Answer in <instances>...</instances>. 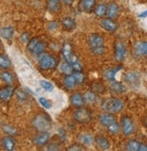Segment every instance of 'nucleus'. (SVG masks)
<instances>
[{
  "mask_svg": "<svg viewBox=\"0 0 147 151\" xmlns=\"http://www.w3.org/2000/svg\"><path fill=\"white\" fill-rule=\"evenodd\" d=\"M88 45L94 55L99 56L105 53V45H104V38L98 33L91 34L88 38Z\"/></svg>",
  "mask_w": 147,
  "mask_h": 151,
  "instance_id": "obj_1",
  "label": "nucleus"
},
{
  "mask_svg": "<svg viewBox=\"0 0 147 151\" xmlns=\"http://www.w3.org/2000/svg\"><path fill=\"white\" fill-rule=\"evenodd\" d=\"M62 55L65 61L69 63L74 71H81L82 70V66L74 54V52L72 51L71 46L70 44H65L62 48Z\"/></svg>",
  "mask_w": 147,
  "mask_h": 151,
  "instance_id": "obj_2",
  "label": "nucleus"
},
{
  "mask_svg": "<svg viewBox=\"0 0 147 151\" xmlns=\"http://www.w3.org/2000/svg\"><path fill=\"white\" fill-rule=\"evenodd\" d=\"M33 127L38 131H47L51 126V120L46 113H41L37 115L33 121Z\"/></svg>",
  "mask_w": 147,
  "mask_h": 151,
  "instance_id": "obj_3",
  "label": "nucleus"
},
{
  "mask_svg": "<svg viewBox=\"0 0 147 151\" xmlns=\"http://www.w3.org/2000/svg\"><path fill=\"white\" fill-rule=\"evenodd\" d=\"M38 62L41 68L44 70L53 69L57 67L58 64V60L56 58H54V57H52L49 53H44V52L38 55Z\"/></svg>",
  "mask_w": 147,
  "mask_h": 151,
  "instance_id": "obj_4",
  "label": "nucleus"
},
{
  "mask_svg": "<svg viewBox=\"0 0 147 151\" xmlns=\"http://www.w3.org/2000/svg\"><path fill=\"white\" fill-rule=\"evenodd\" d=\"M104 111L109 113H117L124 109V103L117 98H108L102 104Z\"/></svg>",
  "mask_w": 147,
  "mask_h": 151,
  "instance_id": "obj_5",
  "label": "nucleus"
},
{
  "mask_svg": "<svg viewBox=\"0 0 147 151\" xmlns=\"http://www.w3.org/2000/svg\"><path fill=\"white\" fill-rule=\"evenodd\" d=\"M73 117H74V120L79 123H88L92 119L91 111L88 109L82 107H80L78 110L74 111Z\"/></svg>",
  "mask_w": 147,
  "mask_h": 151,
  "instance_id": "obj_6",
  "label": "nucleus"
},
{
  "mask_svg": "<svg viewBox=\"0 0 147 151\" xmlns=\"http://www.w3.org/2000/svg\"><path fill=\"white\" fill-rule=\"evenodd\" d=\"M121 129L123 131V134L125 136H130L132 135L135 130V126L133 122V121L129 117H123L121 121Z\"/></svg>",
  "mask_w": 147,
  "mask_h": 151,
  "instance_id": "obj_7",
  "label": "nucleus"
},
{
  "mask_svg": "<svg viewBox=\"0 0 147 151\" xmlns=\"http://www.w3.org/2000/svg\"><path fill=\"white\" fill-rule=\"evenodd\" d=\"M126 48L125 45L121 42H117L115 44V59L117 61L121 62L125 59Z\"/></svg>",
  "mask_w": 147,
  "mask_h": 151,
  "instance_id": "obj_8",
  "label": "nucleus"
},
{
  "mask_svg": "<svg viewBox=\"0 0 147 151\" xmlns=\"http://www.w3.org/2000/svg\"><path fill=\"white\" fill-rule=\"evenodd\" d=\"M14 87L7 86H4L2 88H0V100L2 102H7L10 100V98L12 97L13 93H14Z\"/></svg>",
  "mask_w": 147,
  "mask_h": 151,
  "instance_id": "obj_9",
  "label": "nucleus"
},
{
  "mask_svg": "<svg viewBox=\"0 0 147 151\" xmlns=\"http://www.w3.org/2000/svg\"><path fill=\"white\" fill-rule=\"evenodd\" d=\"M100 24H101L102 28L107 32H115L117 29V24L114 20H112L111 18L102 19Z\"/></svg>",
  "mask_w": 147,
  "mask_h": 151,
  "instance_id": "obj_10",
  "label": "nucleus"
},
{
  "mask_svg": "<svg viewBox=\"0 0 147 151\" xmlns=\"http://www.w3.org/2000/svg\"><path fill=\"white\" fill-rule=\"evenodd\" d=\"M99 122L103 126L107 128L108 126L115 123L117 122V119L115 116L112 115V113H103L99 116Z\"/></svg>",
  "mask_w": 147,
  "mask_h": 151,
  "instance_id": "obj_11",
  "label": "nucleus"
},
{
  "mask_svg": "<svg viewBox=\"0 0 147 151\" xmlns=\"http://www.w3.org/2000/svg\"><path fill=\"white\" fill-rule=\"evenodd\" d=\"M125 81L130 86H137L140 82V77L135 72H128L125 76Z\"/></svg>",
  "mask_w": 147,
  "mask_h": 151,
  "instance_id": "obj_12",
  "label": "nucleus"
},
{
  "mask_svg": "<svg viewBox=\"0 0 147 151\" xmlns=\"http://www.w3.org/2000/svg\"><path fill=\"white\" fill-rule=\"evenodd\" d=\"M49 140H50V134L47 131H42L33 139L34 143L37 146H44L48 143Z\"/></svg>",
  "mask_w": 147,
  "mask_h": 151,
  "instance_id": "obj_13",
  "label": "nucleus"
},
{
  "mask_svg": "<svg viewBox=\"0 0 147 151\" xmlns=\"http://www.w3.org/2000/svg\"><path fill=\"white\" fill-rule=\"evenodd\" d=\"M70 103L75 107H82L85 104V98L80 93H75L70 96Z\"/></svg>",
  "mask_w": 147,
  "mask_h": 151,
  "instance_id": "obj_14",
  "label": "nucleus"
},
{
  "mask_svg": "<svg viewBox=\"0 0 147 151\" xmlns=\"http://www.w3.org/2000/svg\"><path fill=\"white\" fill-rule=\"evenodd\" d=\"M96 0H81L80 7L81 10L86 13H90L95 9Z\"/></svg>",
  "mask_w": 147,
  "mask_h": 151,
  "instance_id": "obj_15",
  "label": "nucleus"
},
{
  "mask_svg": "<svg viewBox=\"0 0 147 151\" xmlns=\"http://www.w3.org/2000/svg\"><path fill=\"white\" fill-rule=\"evenodd\" d=\"M118 14H119V8H118L117 4L110 3L108 5V6H106V14L108 16V18L115 19L116 17H117Z\"/></svg>",
  "mask_w": 147,
  "mask_h": 151,
  "instance_id": "obj_16",
  "label": "nucleus"
},
{
  "mask_svg": "<svg viewBox=\"0 0 147 151\" xmlns=\"http://www.w3.org/2000/svg\"><path fill=\"white\" fill-rule=\"evenodd\" d=\"M122 68L121 66H117L116 68H108L106 70H105L104 72V77L106 79H107L108 81H115V78H116V75L117 73Z\"/></svg>",
  "mask_w": 147,
  "mask_h": 151,
  "instance_id": "obj_17",
  "label": "nucleus"
},
{
  "mask_svg": "<svg viewBox=\"0 0 147 151\" xmlns=\"http://www.w3.org/2000/svg\"><path fill=\"white\" fill-rule=\"evenodd\" d=\"M135 51L137 55L147 57V42H138L135 45Z\"/></svg>",
  "mask_w": 147,
  "mask_h": 151,
  "instance_id": "obj_18",
  "label": "nucleus"
},
{
  "mask_svg": "<svg viewBox=\"0 0 147 151\" xmlns=\"http://www.w3.org/2000/svg\"><path fill=\"white\" fill-rule=\"evenodd\" d=\"M62 24L63 25V27L68 30V31H71L74 30L76 28V22L73 18L71 17H65L62 20Z\"/></svg>",
  "mask_w": 147,
  "mask_h": 151,
  "instance_id": "obj_19",
  "label": "nucleus"
},
{
  "mask_svg": "<svg viewBox=\"0 0 147 151\" xmlns=\"http://www.w3.org/2000/svg\"><path fill=\"white\" fill-rule=\"evenodd\" d=\"M79 141L84 145L87 146H90L92 145L94 142V138L92 137V135H90L89 133H81L80 134L79 138H78Z\"/></svg>",
  "mask_w": 147,
  "mask_h": 151,
  "instance_id": "obj_20",
  "label": "nucleus"
},
{
  "mask_svg": "<svg viewBox=\"0 0 147 151\" xmlns=\"http://www.w3.org/2000/svg\"><path fill=\"white\" fill-rule=\"evenodd\" d=\"M2 145L4 148L7 151H12L15 147V140L12 137H6L2 140Z\"/></svg>",
  "mask_w": 147,
  "mask_h": 151,
  "instance_id": "obj_21",
  "label": "nucleus"
},
{
  "mask_svg": "<svg viewBox=\"0 0 147 151\" xmlns=\"http://www.w3.org/2000/svg\"><path fill=\"white\" fill-rule=\"evenodd\" d=\"M61 0H47V8L50 12H58L61 9Z\"/></svg>",
  "mask_w": 147,
  "mask_h": 151,
  "instance_id": "obj_22",
  "label": "nucleus"
},
{
  "mask_svg": "<svg viewBox=\"0 0 147 151\" xmlns=\"http://www.w3.org/2000/svg\"><path fill=\"white\" fill-rule=\"evenodd\" d=\"M96 143H97L98 147L102 150H106L110 147V143H109L108 139L102 136H98L96 138Z\"/></svg>",
  "mask_w": 147,
  "mask_h": 151,
  "instance_id": "obj_23",
  "label": "nucleus"
},
{
  "mask_svg": "<svg viewBox=\"0 0 147 151\" xmlns=\"http://www.w3.org/2000/svg\"><path fill=\"white\" fill-rule=\"evenodd\" d=\"M14 28L12 26H7V27H3L0 29V34L4 38V39L7 40H10L11 38L14 36Z\"/></svg>",
  "mask_w": 147,
  "mask_h": 151,
  "instance_id": "obj_24",
  "label": "nucleus"
},
{
  "mask_svg": "<svg viewBox=\"0 0 147 151\" xmlns=\"http://www.w3.org/2000/svg\"><path fill=\"white\" fill-rule=\"evenodd\" d=\"M110 89H111L114 93H123L126 91V88L125 86L120 83V82H115V81H112V84L110 86Z\"/></svg>",
  "mask_w": 147,
  "mask_h": 151,
  "instance_id": "obj_25",
  "label": "nucleus"
},
{
  "mask_svg": "<svg viewBox=\"0 0 147 151\" xmlns=\"http://www.w3.org/2000/svg\"><path fill=\"white\" fill-rule=\"evenodd\" d=\"M64 84L68 89H73V88H75L77 82L74 78V77L72 76V74H70V75L66 76V78H64Z\"/></svg>",
  "mask_w": 147,
  "mask_h": 151,
  "instance_id": "obj_26",
  "label": "nucleus"
},
{
  "mask_svg": "<svg viewBox=\"0 0 147 151\" xmlns=\"http://www.w3.org/2000/svg\"><path fill=\"white\" fill-rule=\"evenodd\" d=\"M0 78H1V80L7 84H11L14 82V75L8 71H4L2 72L1 74H0Z\"/></svg>",
  "mask_w": 147,
  "mask_h": 151,
  "instance_id": "obj_27",
  "label": "nucleus"
},
{
  "mask_svg": "<svg viewBox=\"0 0 147 151\" xmlns=\"http://www.w3.org/2000/svg\"><path fill=\"white\" fill-rule=\"evenodd\" d=\"M11 61L9 58L5 54H0V68L1 69H7L10 68Z\"/></svg>",
  "mask_w": 147,
  "mask_h": 151,
  "instance_id": "obj_28",
  "label": "nucleus"
},
{
  "mask_svg": "<svg viewBox=\"0 0 147 151\" xmlns=\"http://www.w3.org/2000/svg\"><path fill=\"white\" fill-rule=\"evenodd\" d=\"M45 47H46L45 43L41 42V41H39L37 43L35 44V46L33 47V50L31 52L33 54H34V55H39V54H41V53H43L44 51Z\"/></svg>",
  "mask_w": 147,
  "mask_h": 151,
  "instance_id": "obj_29",
  "label": "nucleus"
},
{
  "mask_svg": "<svg viewBox=\"0 0 147 151\" xmlns=\"http://www.w3.org/2000/svg\"><path fill=\"white\" fill-rule=\"evenodd\" d=\"M140 142H138L137 140L135 139H131L128 141L127 145H126V149L129 151H138L139 147H140Z\"/></svg>",
  "mask_w": 147,
  "mask_h": 151,
  "instance_id": "obj_30",
  "label": "nucleus"
},
{
  "mask_svg": "<svg viewBox=\"0 0 147 151\" xmlns=\"http://www.w3.org/2000/svg\"><path fill=\"white\" fill-rule=\"evenodd\" d=\"M94 13L98 17H102L106 14V5L104 4H99L98 6H97L95 7V10H94Z\"/></svg>",
  "mask_w": 147,
  "mask_h": 151,
  "instance_id": "obj_31",
  "label": "nucleus"
},
{
  "mask_svg": "<svg viewBox=\"0 0 147 151\" xmlns=\"http://www.w3.org/2000/svg\"><path fill=\"white\" fill-rule=\"evenodd\" d=\"M72 76L74 77V78L77 82V85L82 84L85 81V76L81 73V71H73Z\"/></svg>",
  "mask_w": 147,
  "mask_h": 151,
  "instance_id": "obj_32",
  "label": "nucleus"
},
{
  "mask_svg": "<svg viewBox=\"0 0 147 151\" xmlns=\"http://www.w3.org/2000/svg\"><path fill=\"white\" fill-rule=\"evenodd\" d=\"M106 129H107L108 132H110L111 134H117L118 132H119V129H120V126H119L118 122H116L113 123L112 125L108 126Z\"/></svg>",
  "mask_w": 147,
  "mask_h": 151,
  "instance_id": "obj_33",
  "label": "nucleus"
},
{
  "mask_svg": "<svg viewBox=\"0 0 147 151\" xmlns=\"http://www.w3.org/2000/svg\"><path fill=\"white\" fill-rule=\"evenodd\" d=\"M40 84H41V86H42L44 90H46V91H48V92H51V91H53V89H54L53 85H52L51 83L46 81V80H41V81H40Z\"/></svg>",
  "mask_w": 147,
  "mask_h": 151,
  "instance_id": "obj_34",
  "label": "nucleus"
},
{
  "mask_svg": "<svg viewBox=\"0 0 147 151\" xmlns=\"http://www.w3.org/2000/svg\"><path fill=\"white\" fill-rule=\"evenodd\" d=\"M61 68H62V71L63 73L67 74V75H70V74H72L73 71H74V70H73V68H72V67H71L69 63H67V62L63 63V64L62 65Z\"/></svg>",
  "mask_w": 147,
  "mask_h": 151,
  "instance_id": "obj_35",
  "label": "nucleus"
},
{
  "mask_svg": "<svg viewBox=\"0 0 147 151\" xmlns=\"http://www.w3.org/2000/svg\"><path fill=\"white\" fill-rule=\"evenodd\" d=\"M85 102H88V103H93L96 101V96L93 92H88L86 94H85Z\"/></svg>",
  "mask_w": 147,
  "mask_h": 151,
  "instance_id": "obj_36",
  "label": "nucleus"
},
{
  "mask_svg": "<svg viewBox=\"0 0 147 151\" xmlns=\"http://www.w3.org/2000/svg\"><path fill=\"white\" fill-rule=\"evenodd\" d=\"M3 130L6 132V133H7L9 135H14L17 132V130L14 127H11V126H4Z\"/></svg>",
  "mask_w": 147,
  "mask_h": 151,
  "instance_id": "obj_37",
  "label": "nucleus"
},
{
  "mask_svg": "<svg viewBox=\"0 0 147 151\" xmlns=\"http://www.w3.org/2000/svg\"><path fill=\"white\" fill-rule=\"evenodd\" d=\"M39 102H40V104H41L44 108H46V109H50V108L51 107V102L48 101V100H47L46 98H44V97H40V98H39Z\"/></svg>",
  "mask_w": 147,
  "mask_h": 151,
  "instance_id": "obj_38",
  "label": "nucleus"
},
{
  "mask_svg": "<svg viewBox=\"0 0 147 151\" xmlns=\"http://www.w3.org/2000/svg\"><path fill=\"white\" fill-rule=\"evenodd\" d=\"M16 96H17L18 99L21 100V101L25 100V99H26V97H27L26 93H25L24 91H22V90H17V91H16Z\"/></svg>",
  "mask_w": 147,
  "mask_h": 151,
  "instance_id": "obj_39",
  "label": "nucleus"
},
{
  "mask_svg": "<svg viewBox=\"0 0 147 151\" xmlns=\"http://www.w3.org/2000/svg\"><path fill=\"white\" fill-rule=\"evenodd\" d=\"M68 150H71V151H80V150H84L82 146L80 145H72L70 147H69Z\"/></svg>",
  "mask_w": 147,
  "mask_h": 151,
  "instance_id": "obj_40",
  "label": "nucleus"
},
{
  "mask_svg": "<svg viewBox=\"0 0 147 151\" xmlns=\"http://www.w3.org/2000/svg\"><path fill=\"white\" fill-rule=\"evenodd\" d=\"M20 39L23 42H28L30 40H29V34L27 32H24L22 33L21 37H20Z\"/></svg>",
  "mask_w": 147,
  "mask_h": 151,
  "instance_id": "obj_41",
  "label": "nucleus"
},
{
  "mask_svg": "<svg viewBox=\"0 0 147 151\" xmlns=\"http://www.w3.org/2000/svg\"><path fill=\"white\" fill-rule=\"evenodd\" d=\"M48 150H59L60 149V146L57 144H50L47 147Z\"/></svg>",
  "mask_w": 147,
  "mask_h": 151,
  "instance_id": "obj_42",
  "label": "nucleus"
},
{
  "mask_svg": "<svg viewBox=\"0 0 147 151\" xmlns=\"http://www.w3.org/2000/svg\"><path fill=\"white\" fill-rule=\"evenodd\" d=\"M139 151H147V145H144V144H140Z\"/></svg>",
  "mask_w": 147,
  "mask_h": 151,
  "instance_id": "obj_43",
  "label": "nucleus"
},
{
  "mask_svg": "<svg viewBox=\"0 0 147 151\" xmlns=\"http://www.w3.org/2000/svg\"><path fill=\"white\" fill-rule=\"evenodd\" d=\"M49 28H50L51 30H52V29H56V28H57V24H56V23H51V24H49Z\"/></svg>",
  "mask_w": 147,
  "mask_h": 151,
  "instance_id": "obj_44",
  "label": "nucleus"
},
{
  "mask_svg": "<svg viewBox=\"0 0 147 151\" xmlns=\"http://www.w3.org/2000/svg\"><path fill=\"white\" fill-rule=\"evenodd\" d=\"M139 17L140 18H145V17H147V10H145L144 12H143L142 14H139Z\"/></svg>",
  "mask_w": 147,
  "mask_h": 151,
  "instance_id": "obj_45",
  "label": "nucleus"
},
{
  "mask_svg": "<svg viewBox=\"0 0 147 151\" xmlns=\"http://www.w3.org/2000/svg\"><path fill=\"white\" fill-rule=\"evenodd\" d=\"M62 1H63V3L66 4V5H71V4L73 3V1H74V0H62Z\"/></svg>",
  "mask_w": 147,
  "mask_h": 151,
  "instance_id": "obj_46",
  "label": "nucleus"
},
{
  "mask_svg": "<svg viewBox=\"0 0 147 151\" xmlns=\"http://www.w3.org/2000/svg\"><path fill=\"white\" fill-rule=\"evenodd\" d=\"M2 46V42H1V41H0V47Z\"/></svg>",
  "mask_w": 147,
  "mask_h": 151,
  "instance_id": "obj_47",
  "label": "nucleus"
},
{
  "mask_svg": "<svg viewBox=\"0 0 147 151\" xmlns=\"http://www.w3.org/2000/svg\"><path fill=\"white\" fill-rule=\"evenodd\" d=\"M146 126H147V120H146Z\"/></svg>",
  "mask_w": 147,
  "mask_h": 151,
  "instance_id": "obj_48",
  "label": "nucleus"
}]
</instances>
